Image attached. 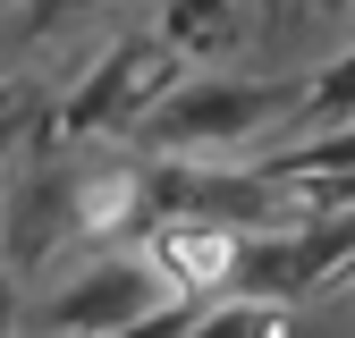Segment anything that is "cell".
Listing matches in <instances>:
<instances>
[{"label":"cell","mask_w":355,"mask_h":338,"mask_svg":"<svg viewBox=\"0 0 355 338\" xmlns=\"http://www.w3.org/2000/svg\"><path fill=\"white\" fill-rule=\"evenodd\" d=\"M304 94L279 76H178L169 94L136 118V136L161 152V161H203V152H229L245 144L254 127L288 118Z\"/></svg>","instance_id":"6da1fadb"},{"label":"cell","mask_w":355,"mask_h":338,"mask_svg":"<svg viewBox=\"0 0 355 338\" xmlns=\"http://www.w3.org/2000/svg\"><path fill=\"white\" fill-rule=\"evenodd\" d=\"M169 84H178L169 42H161V34H119L110 51L60 94L51 127H60V136H76V144H94V136H136V118L169 94Z\"/></svg>","instance_id":"7a4b0ae2"},{"label":"cell","mask_w":355,"mask_h":338,"mask_svg":"<svg viewBox=\"0 0 355 338\" xmlns=\"http://www.w3.org/2000/svg\"><path fill=\"white\" fill-rule=\"evenodd\" d=\"M355 263V211H296L271 237H237L229 296H262V305H296V296L330 287Z\"/></svg>","instance_id":"3957f363"},{"label":"cell","mask_w":355,"mask_h":338,"mask_svg":"<svg viewBox=\"0 0 355 338\" xmlns=\"http://www.w3.org/2000/svg\"><path fill=\"white\" fill-rule=\"evenodd\" d=\"M161 305H178V296L161 287V271L144 254H102L34 305V338H119V330L153 321Z\"/></svg>","instance_id":"277c9868"},{"label":"cell","mask_w":355,"mask_h":338,"mask_svg":"<svg viewBox=\"0 0 355 338\" xmlns=\"http://www.w3.org/2000/svg\"><path fill=\"white\" fill-rule=\"evenodd\" d=\"M68 237H85V178L60 169V161H42V169H26V178L9 186V211H0V263H17V279H26V271L51 263Z\"/></svg>","instance_id":"5b68a950"},{"label":"cell","mask_w":355,"mask_h":338,"mask_svg":"<svg viewBox=\"0 0 355 338\" xmlns=\"http://www.w3.org/2000/svg\"><path fill=\"white\" fill-rule=\"evenodd\" d=\"M245 9L254 0H161V42L169 60H220L245 42Z\"/></svg>","instance_id":"8992f818"},{"label":"cell","mask_w":355,"mask_h":338,"mask_svg":"<svg viewBox=\"0 0 355 338\" xmlns=\"http://www.w3.org/2000/svg\"><path fill=\"white\" fill-rule=\"evenodd\" d=\"M313 178H355V118L313 127L304 144H288L271 161V186H313Z\"/></svg>","instance_id":"52a82bcc"},{"label":"cell","mask_w":355,"mask_h":338,"mask_svg":"<svg viewBox=\"0 0 355 338\" xmlns=\"http://www.w3.org/2000/svg\"><path fill=\"white\" fill-rule=\"evenodd\" d=\"M187 338H288V305H262V296H220L211 313H195Z\"/></svg>","instance_id":"ba28073f"},{"label":"cell","mask_w":355,"mask_h":338,"mask_svg":"<svg viewBox=\"0 0 355 338\" xmlns=\"http://www.w3.org/2000/svg\"><path fill=\"white\" fill-rule=\"evenodd\" d=\"M296 110H304V118H322V127H338V118L355 110V51H347L338 68H322L313 84H304V102H296Z\"/></svg>","instance_id":"9c48e42d"},{"label":"cell","mask_w":355,"mask_h":338,"mask_svg":"<svg viewBox=\"0 0 355 338\" xmlns=\"http://www.w3.org/2000/svg\"><path fill=\"white\" fill-rule=\"evenodd\" d=\"M85 9H102V0H26V9H17V42H42L51 26H68Z\"/></svg>","instance_id":"30bf717a"},{"label":"cell","mask_w":355,"mask_h":338,"mask_svg":"<svg viewBox=\"0 0 355 338\" xmlns=\"http://www.w3.org/2000/svg\"><path fill=\"white\" fill-rule=\"evenodd\" d=\"M0 338H26V330H17V271H9V263H0Z\"/></svg>","instance_id":"8fae6325"},{"label":"cell","mask_w":355,"mask_h":338,"mask_svg":"<svg viewBox=\"0 0 355 338\" xmlns=\"http://www.w3.org/2000/svg\"><path fill=\"white\" fill-rule=\"evenodd\" d=\"M17 144H26V110H0V161H9Z\"/></svg>","instance_id":"7c38bea8"},{"label":"cell","mask_w":355,"mask_h":338,"mask_svg":"<svg viewBox=\"0 0 355 338\" xmlns=\"http://www.w3.org/2000/svg\"><path fill=\"white\" fill-rule=\"evenodd\" d=\"M288 9H304V0H271V17H288Z\"/></svg>","instance_id":"4fadbf2b"}]
</instances>
